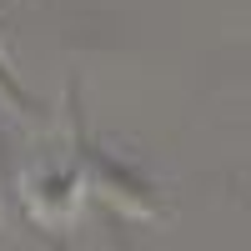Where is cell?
I'll return each mask as SVG.
<instances>
[{"label": "cell", "mask_w": 251, "mask_h": 251, "mask_svg": "<svg viewBox=\"0 0 251 251\" xmlns=\"http://www.w3.org/2000/svg\"><path fill=\"white\" fill-rule=\"evenodd\" d=\"M86 161H91V181H96L116 206H126V211H136V216H156V211H161V201H156V191H151V181L136 176L131 166H116V156L96 151V146H86Z\"/></svg>", "instance_id": "1"}, {"label": "cell", "mask_w": 251, "mask_h": 251, "mask_svg": "<svg viewBox=\"0 0 251 251\" xmlns=\"http://www.w3.org/2000/svg\"><path fill=\"white\" fill-rule=\"evenodd\" d=\"M30 206L50 221H71L75 206H80V166L40 171V181H30Z\"/></svg>", "instance_id": "2"}]
</instances>
